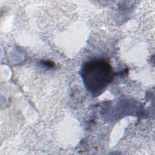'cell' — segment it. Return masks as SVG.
<instances>
[{
    "label": "cell",
    "instance_id": "cell-1",
    "mask_svg": "<svg viewBox=\"0 0 155 155\" xmlns=\"http://www.w3.org/2000/svg\"><path fill=\"white\" fill-rule=\"evenodd\" d=\"M110 64L104 59H93L85 62L81 76L87 89L93 94L101 93L113 78Z\"/></svg>",
    "mask_w": 155,
    "mask_h": 155
}]
</instances>
